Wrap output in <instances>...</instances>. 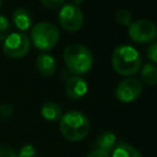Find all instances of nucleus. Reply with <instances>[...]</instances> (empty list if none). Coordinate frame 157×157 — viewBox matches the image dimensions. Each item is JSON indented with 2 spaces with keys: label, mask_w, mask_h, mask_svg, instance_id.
Here are the masks:
<instances>
[{
  "label": "nucleus",
  "mask_w": 157,
  "mask_h": 157,
  "mask_svg": "<svg viewBox=\"0 0 157 157\" xmlns=\"http://www.w3.org/2000/svg\"><path fill=\"white\" fill-rule=\"evenodd\" d=\"M63 58L70 72L77 76L87 74L93 66V55L81 44L74 43L66 46Z\"/></svg>",
  "instance_id": "f257e3e1"
},
{
  "label": "nucleus",
  "mask_w": 157,
  "mask_h": 157,
  "mask_svg": "<svg viewBox=\"0 0 157 157\" xmlns=\"http://www.w3.org/2000/svg\"><path fill=\"white\" fill-rule=\"evenodd\" d=\"M90 122L80 111H68L60 119V132L66 140L76 142L89 134Z\"/></svg>",
  "instance_id": "f03ea898"
},
{
  "label": "nucleus",
  "mask_w": 157,
  "mask_h": 157,
  "mask_svg": "<svg viewBox=\"0 0 157 157\" xmlns=\"http://www.w3.org/2000/svg\"><path fill=\"white\" fill-rule=\"evenodd\" d=\"M111 61L114 71L122 76L137 74L142 63L139 52L130 45L118 46L112 54Z\"/></svg>",
  "instance_id": "7ed1b4c3"
},
{
  "label": "nucleus",
  "mask_w": 157,
  "mask_h": 157,
  "mask_svg": "<svg viewBox=\"0 0 157 157\" xmlns=\"http://www.w3.org/2000/svg\"><path fill=\"white\" fill-rule=\"evenodd\" d=\"M30 39L33 45L42 52H49L57 45L60 39L59 29L52 23H37L31 30Z\"/></svg>",
  "instance_id": "20e7f679"
},
{
  "label": "nucleus",
  "mask_w": 157,
  "mask_h": 157,
  "mask_svg": "<svg viewBox=\"0 0 157 157\" xmlns=\"http://www.w3.org/2000/svg\"><path fill=\"white\" fill-rule=\"evenodd\" d=\"M30 39L24 32L10 33L3 41L2 50L4 55L12 59H21L29 52Z\"/></svg>",
  "instance_id": "39448f33"
},
{
  "label": "nucleus",
  "mask_w": 157,
  "mask_h": 157,
  "mask_svg": "<svg viewBox=\"0 0 157 157\" xmlns=\"http://www.w3.org/2000/svg\"><path fill=\"white\" fill-rule=\"evenodd\" d=\"M128 34L134 42L139 44L151 43L157 37V26L147 19L132 21L128 27Z\"/></svg>",
  "instance_id": "423d86ee"
},
{
  "label": "nucleus",
  "mask_w": 157,
  "mask_h": 157,
  "mask_svg": "<svg viewBox=\"0 0 157 157\" xmlns=\"http://www.w3.org/2000/svg\"><path fill=\"white\" fill-rule=\"evenodd\" d=\"M59 23L67 31H77L83 25L82 11L75 4H64L59 11Z\"/></svg>",
  "instance_id": "0eeeda50"
},
{
  "label": "nucleus",
  "mask_w": 157,
  "mask_h": 157,
  "mask_svg": "<svg viewBox=\"0 0 157 157\" xmlns=\"http://www.w3.org/2000/svg\"><path fill=\"white\" fill-rule=\"evenodd\" d=\"M142 93V83L136 78H126L118 85L116 97L122 103H132Z\"/></svg>",
  "instance_id": "6e6552de"
},
{
  "label": "nucleus",
  "mask_w": 157,
  "mask_h": 157,
  "mask_svg": "<svg viewBox=\"0 0 157 157\" xmlns=\"http://www.w3.org/2000/svg\"><path fill=\"white\" fill-rule=\"evenodd\" d=\"M88 92V83L82 77L73 76L65 82V93L70 98L79 99Z\"/></svg>",
  "instance_id": "1a4fd4ad"
},
{
  "label": "nucleus",
  "mask_w": 157,
  "mask_h": 157,
  "mask_svg": "<svg viewBox=\"0 0 157 157\" xmlns=\"http://www.w3.org/2000/svg\"><path fill=\"white\" fill-rule=\"evenodd\" d=\"M12 21L21 31H26L32 25V16L27 9L17 8L12 13Z\"/></svg>",
  "instance_id": "9d476101"
},
{
  "label": "nucleus",
  "mask_w": 157,
  "mask_h": 157,
  "mask_svg": "<svg viewBox=\"0 0 157 157\" xmlns=\"http://www.w3.org/2000/svg\"><path fill=\"white\" fill-rule=\"evenodd\" d=\"M36 66L40 73L46 77L52 76L57 70V63L55 58L45 52L39 55L36 59Z\"/></svg>",
  "instance_id": "9b49d317"
},
{
  "label": "nucleus",
  "mask_w": 157,
  "mask_h": 157,
  "mask_svg": "<svg viewBox=\"0 0 157 157\" xmlns=\"http://www.w3.org/2000/svg\"><path fill=\"white\" fill-rule=\"evenodd\" d=\"M96 150H101L104 152H112L117 147V136L112 132H104L97 137L95 142Z\"/></svg>",
  "instance_id": "f8f14e48"
},
{
  "label": "nucleus",
  "mask_w": 157,
  "mask_h": 157,
  "mask_svg": "<svg viewBox=\"0 0 157 157\" xmlns=\"http://www.w3.org/2000/svg\"><path fill=\"white\" fill-rule=\"evenodd\" d=\"M41 114L45 120L55 122V121H59L62 118V109L58 104L48 101L42 106Z\"/></svg>",
  "instance_id": "ddd939ff"
},
{
  "label": "nucleus",
  "mask_w": 157,
  "mask_h": 157,
  "mask_svg": "<svg viewBox=\"0 0 157 157\" xmlns=\"http://www.w3.org/2000/svg\"><path fill=\"white\" fill-rule=\"evenodd\" d=\"M111 157H142V155L132 145L127 143H120L112 151Z\"/></svg>",
  "instance_id": "4468645a"
},
{
  "label": "nucleus",
  "mask_w": 157,
  "mask_h": 157,
  "mask_svg": "<svg viewBox=\"0 0 157 157\" xmlns=\"http://www.w3.org/2000/svg\"><path fill=\"white\" fill-rule=\"evenodd\" d=\"M141 77L142 80L147 85L154 86L157 83V66L152 63H147L143 65L141 70Z\"/></svg>",
  "instance_id": "2eb2a0df"
},
{
  "label": "nucleus",
  "mask_w": 157,
  "mask_h": 157,
  "mask_svg": "<svg viewBox=\"0 0 157 157\" xmlns=\"http://www.w3.org/2000/svg\"><path fill=\"white\" fill-rule=\"evenodd\" d=\"M114 18H116L117 23L120 24L121 26H125V27H129V25L132 23V14L125 9H121V10L117 11Z\"/></svg>",
  "instance_id": "dca6fc26"
},
{
  "label": "nucleus",
  "mask_w": 157,
  "mask_h": 157,
  "mask_svg": "<svg viewBox=\"0 0 157 157\" xmlns=\"http://www.w3.org/2000/svg\"><path fill=\"white\" fill-rule=\"evenodd\" d=\"M11 25L9 19L3 15H0V42L4 41L10 35Z\"/></svg>",
  "instance_id": "f3484780"
},
{
  "label": "nucleus",
  "mask_w": 157,
  "mask_h": 157,
  "mask_svg": "<svg viewBox=\"0 0 157 157\" xmlns=\"http://www.w3.org/2000/svg\"><path fill=\"white\" fill-rule=\"evenodd\" d=\"M18 157H36V149L32 144H26L19 150Z\"/></svg>",
  "instance_id": "a211bd4d"
},
{
  "label": "nucleus",
  "mask_w": 157,
  "mask_h": 157,
  "mask_svg": "<svg viewBox=\"0 0 157 157\" xmlns=\"http://www.w3.org/2000/svg\"><path fill=\"white\" fill-rule=\"evenodd\" d=\"M147 56L150 61L153 63H157V40L149 46L147 50Z\"/></svg>",
  "instance_id": "6ab92c4d"
},
{
  "label": "nucleus",
  "mask_w": 157,
  "mask_h": 157,
  "mask_svg": "<svg viewBox=\"0 0 157 157\" xmlns=\"http://www.w3.org/2000/svg\"><path fill=\"white\" fill-rule=\"evenodd\" d=\"M65 0H41L42 4L47 9H58L63 6Z\"/></svg>",
  "instance_id": "aec40b11"
},
{
  "label": "nucleus",
  "mask_w": 157,
  "mask_h": 157,
  "mask_svg": "<svg viewBox=\"0 0 157 157\" xmlns=\"http://www.w3.org/2000/svg\"><path fill=\"white\" fill-rule=\"evenodd\" d=\"M13 107L9 104H3V105L0 106V114H1L3 118H8V117L12 116L13 113Z\"/></svg>",
  "instance_id": "412c9836"
},
{
  "label": "nucleus",
  "mask_w": 157,
  "mask_h": 157,
  "mask_svg": "<svg viewBox=\"0 0 157 157\" xmlns=\"http://www.w3.org/2000/svg\"><path fill=\"white\" fill-rule=\"evenodd\" d=\"M0 157H18L12 149L8 147H0Z\"/></svg>",
  "instance_id": "4be33fe9"
},
{
  "label": "nucleus",
  "mask_w": 157,
  "mask_h": 157,
  "mask_svg": "<svg viewBox=\"0 0 157 157\" xmlns=\"http://www.w3.org/2000/svg\"><path fill=\"white\" fill-rule=\"evenodd\" d=\"M87 157H111V156L107 152L101 151V150H94Z\"/></svg>",
  "instance_id": "5701e85b"
},
{
  "label": "nucleus",
  "mask_w": 157,
  "mask_h": 157,
  "mask_svg": "<svg viewBox=\"0 0 157 157\" xmlns=\"http://www.w3.org/2000/svg\"><path fill=\"white\" fill-rule=\"evenodd\" d=\"M72 1L74 2V4H75V6H78L80 3H82V2H83V0H72Z\"/></svg>",
  "instance_id": "b1692460"
},
{
  "label": "nucleus",
  "mask_w": 157,
  "mask_h": 157,
  "mask_svg": "<svg viewBox=\"0 0 157 157\" xmlns=\"http://www.w3.org/2000/svg\"><path fill=\"white\" fill-rule=\"evenodd\" d=\"M1 4H2V0H0V8H1Z\"/></svg>",
  "instance_id": "393cba45"
}]
</instances>
